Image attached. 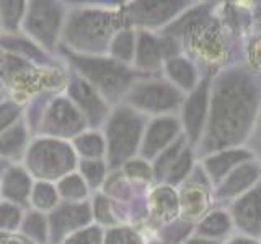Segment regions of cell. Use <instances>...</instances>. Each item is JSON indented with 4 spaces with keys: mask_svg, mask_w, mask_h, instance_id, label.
Returning <instances> with one entry per match:
<instances>
[{
    "mask_svg": "<svg viewBox=\"0 0 261 244\" xmlns=\"http://www.w3.org/2000/svg\"><path fill=\"white\" fill-rule=\"evenodd\" d=\"M24 2H0V24L10 33L21 28V23L27 13Z\"/></svg>",
    "mask_w": 261,
    "mask_h": 244,
    "instance_id": "4316f807",
    "label": "cell"
},
{
    "mask_svg": "<svg viewBox=\"0 0 261 244\" xmlns=\"http://www.w3.org/2000/svg\"><path fill=\"white\" fill-rule=\"evenodd\" d=\"M124 173L130 179H142V181H147V179L152 177L153 169L147 165L145 160H129L127 163H124Z\"/></svg>",
    "mask_w": 261,
    "mask_h": 244,
    "instance_id": "836d02e7",
    "label": "cell"
},
{
    "mask_svg": "<svg viewBox=\"0 0 261 244\" xmlns=\"http://www.w3.org/2000/svg\"><path fill=\"white\" fill-rule=\"evenodd\" d=\"M247 158H250V153L243 151V150L222 151V153H217L214 157L207 158L206 163H204V166H206V171L212 181L222 182L224 176L228 173V171Z\"/></svg>",
    "mask_w": 261,
    "mask_h": 244,
    "instance_id": "2e32d148",
    "label": "cell"
},
{
    "mask_svg": "<svg viewBox=\"0 0 261 244\" xmlns=\"http://www.w3.org/2000/svg\"><path fill=\"white\" fill-rule=\"evenodd\" d=\"M258 57H259L258 60H259V65H261V49H259V52H258Z\"/></svg>",
    "mask_w": 261,
    "mask_h": 244,
    "instance_id": "60d3db41",
    "label": "cell"
},
{
    "mask_svg": "<svg viewBox=\"0 0 261 244\" xmlns=\"http://www.w3.org/2000/svg\"><path fill=\"white\" fill-rule=\"evenodd\" d=\"M129 20L126 10H106V8H84L77 10L65 23L61 41L67 43L73 54L96 55L108 51L113 36L124 28Z\"/></svg>",
    "mask_w": 261,
    "mask_h": 244,
    "instance_id": "6da1fadb",
    "label": "cell"
},
{
    "mask_svg": "<svg viewBox=\"0 0 261 244\" xmlns=\"http://www.w3.org/2000/svg\"><path fill=\"white\" fill-rule=\"evenodd\" d=\"M178 197L170 187H162L152 195V208L155 217L160 220H170L178 214Z\"/></svg>",
    "mask_w": 261,
    "mask_h": 244,
    "instance_id": "d4e9b609",
    "label": "cell"
},
{
    "mask_svg": "<svg viewBox=\"0 0 261 244\" xmlns=\"http://www.w3.org/2000/svg\"><path fill=\"white\" fill-rule=\"evenodd\" d=\"M64 244H101V231L96 226L85 228L72 234Z\"/></svg>",
    "mask_w": 261,
    "mask_h": 244,
    "instance_id": "e575fe53",
    "label": "cell"
},
{
    "mask_svg": "<svg viewBox=\"0 0 261 244\" xmlns=\"http://www.w3.org/2000/svg\"><path fill=\"white\" fill-rule=\"evenodd\" d=\"M165 55H167L165 44L162 41L152 36L149 31L139 33L136 43V54H134V64L137 70L141 72L155 70L162 64Z\"/></svg>",
    "mask_w": 261,
    "mask_h": 244,
    "instance_id": "7c38bea8",
    "label": "cell"
},
{
    "mask_svg": "<svg viewBox=\"0 0 261 244\" xmlns=\"http://www.w3.org/2000/svg\"><path fill=\"white\" fill-rule=\"evenodd\" d=\"M21 230L24 236L36 244H46L47 236H49V228H47V218L41 214V211H33L28 214L21 220Z\"/></svg>",
    "mask_w": 261,
    "mask_h": 244,
    "instance_id": "cb8c5ba5",
    "label": "cell"
},
{
    "mask_svg": "<svg viewBox=\"0 0 261 244\" xmlns=\"http://www.w3.org/2000/svg\"><path fill=\"white\" fill-rule=\"evenodd\" d=\"M233 244H253V242H250V241H247V239H237Z\"/></svg>",
    "mask_w": 261,
    "mask_h": 244,
    "instance_id": "ab89813d",
    "label": "cell"
},
{
    "mask_svg": "<svg viewBox=\"0 0 261 244\" xmlns=\"http://www.w3.org/2000/svg\"><path fill=\"white\" fill-rule=\"evenodd\" d=\"M106 244H142L141 238L130 230H124V228H116L111 230L108 238H106Z\"/></svg>",
    "mask_w": 261,
    "mask_h": 244,
    "instance_id": "74e56055",
    "label": "cell"
},
{
    "mask_svg": "<svg viewBox=\"0 0 261 244\" xmlns=\"http://www.w3.org/2000/svg\"><path fill=\"white\" fill-rule=\"evenodd\" d=\"M230 222L224 211H214L206 217L199 225V233L204 236H220L228 231Z\"/></svg>",
    "mask_w": 261,
    "mask_h": 244,
    "instance_id": "f1b7e54d",
    "label": "cell"
},
{
    "mask_svg": "<svg viewBox=\"0 0 261 244\" xmlns=\"http://www.w3.org/2000/svg\"><path fill=\"white\" fill-rule=\"evenodd\" d=\"M69 59L75 70H79V77L92 85L106 103H118L121 98H126L129 88L133 86V72L127 65L111 57L79 55L72 52Z\"/></svg>",
    "mask_w": 261,
    "mask_h": 244,
    "instance_id": "7a4b0ae2",
    "label": "cell"
},
{
    "mask_svg": "<svg viewBox=\"0 0 261 244\" xmlns=\"http://www.w3.org/2000/svg\"><path fill=\"white\" fill-rule=\"evenodd\" d=\"M235 222L242 226V230L258 231L261 228V194L253 191L245 195L233 207Z\"/></svg>",
    "mask_w": 261,
    "mask_h": 244,
    "instance_id": "9a60e30c",
    "label": "cell"
},
{
    "mask_svg": "<svg viewBox=\"0 0 261 244\" xmlns=\"http://www.w3.org/2000/svg\"><path fill=\"white\" fill-rule=\"evenodd\" d=\"M73 151L85 160H100L106 153L105 138L98 132H84L73 138Z\"/></svg>",
    "mask_w": 261,
    "mask_h": 244,
    "instance_id": "44dd1931",
    "label": "cell"
},
{
    "mask_svg": "<svg viewBox=\"0 0 261 244\" xmlns=\"http://www.w3.org/2000/svg\"><path fill=\"white\" fill-rule=\"evenodd\" d=\"M65 20V8L57 2H31L21 26L24 33L38 43V47L54 51L61 41Z\"/></svg>",
    "mask_w": 261,
    "mask_h": 244,
    "instance_id": "5b68a950",
    "label": "cell"
},
{
    "mask_svg": "<svg viewBox=\"0 0 261 244\" xmlns=\"http://www.w3.org/2000/svg\"><path fill=\"white\" fill-rule=\"evenodd\" d=\"M258 166L255 165H243V166H239L233 173L228 176L225 181H224V186H220V194L222 195H233V194H239L242 191H245V187L251 186L253 182L258 179Z\"/></svg>",
    "mask_w": 261,
    "mask_h": 244,
    "instance_id": "ffe728a7",
    "label": "cell"
},
{
    "mask_svg": "<svg viewBox=\"0 0 261 244\" xmlns=\"http://www.w3.org/2000/svg\"><path fill=\"white\" fill-rule=\"evenodd\" d=\"M85 126L87 122L75 106L65 98H57L46 112L43 132L57 138H75L85 129Z\"/></svg>",
    "mask_w": 261,
    "mask_h": 244,
    "instance_id": "9c48e42d",
    "label": "cell"
},
{
    "mask_svg": "<svg viewBox=\"0 0 261 244\" xmlns=\"http://www.w3.org/2000/svg\"><path fill=\"white\" fill-rule=\"evenodd\" d=\"M28 165L38 177H64L75 166V151L62 140H41L30 151Z\"/></svg>",
    "mask_w": 261,
    "mask_h": 244,
    "instance_id": "52a82bcc",
    "label": "cell"
},
{
    "mask_svg": "<svg viewBox=\"0 0 261 244\" xmlns=\"http://www.w3.org/2000/svg\"><path fill=\"white\" fill-rule=\"evenodd\" d=\"M57 195L67 202L80 203L87 199L88 186L79 173H69L59 179L57 184Z\"/></svg>",
    "mask_w": 261,
    "mask_h": 244,
    "instance_id": "7402d4cb",
    "label": "cell"
},
{
    "mask_svg": "<svg viewBox=\"0 0 261 244\" xmlns=\"http://www.w3.org/2000/svg\"><path fill=\"white\" fill-rule=\"evenodd\" d=\"M185 244H217L216 241H212V239H202V238H194V239H190L188 242Z\"/></svg>",
    "mask_w": 261,
    "mask_h": 244,
    "instance_id": "f35d334b",
    "label": "cell"
},
{
    "mask_svg": "<svg viewBox=\"0 0 261 244\" xmlns=\"http://www.w3.org/2000/svg\"><path fill=\"white\" fill-rule=\"evenodd\" d=\"M165 72L170 78V83L178 89H190L196 88V72L193 65L183 57H170L165 62Z\"/></svg>",
    "mask_w": 261,
    "mask_h": 244,
    "instance_id": "e0dca14e",
    "label": "cell"
},
{
    "mask_svg": "<svg viewBox=\"0 0 261 244\" xmlns=\"http://www.w3.org/2000/svg\"><path fill=\"white\" fill-rule=\"evenodd\" d=\"M245 85L247 83L235 80V83L225 81L219 88L211 122L219 138H222V134L225 135L224 140L237 138L242 126H245L243 122H250L253 112V95Z\"/></svg>",
    "mask_w": 261,
    "mask_h": 244,
    "instance_id": "3957f363",
    "label": "cell"
},
{
    "mask_svg": "<svg viewBox=\"0 0 261 244\" xmlns=\"http://www.w3.org/2000/svg\"><path fill=\"white\" fill-rule=\"evenodd\" d=\"M80 171H82V177L87 182V186L92 187H98L106 176V165L101 160H84L80 165Z\"/></svg>",
    "mask_w": 261,
    "mask_h": 244,
    "instance_id": "f546056e",
    "label": "cell"
},
{
    "mask_svg": "<svg viewBox=\"0 0 261 244\" xmlns=\"http://www.w3.org/2000/svg\"><path fill=\"white\" fill-rule=\"evenodd\" d=\"M207 205V195L199 186L186 187L181 194V208L188 218H198Z\"/></svg>",
    "mask_w": 261,
    "mask_h": 244,
    "instance_id": "484cf974",
    "label": "cell"
},
{
    "mask_svg": "<svg viewBox=\"0 0 261 244\" xmlns=\"http://www.w3.org/2000/svg\"><path fill=\"white\" fill-rule=\"evenodd\" d=\"M178 120L173 117H160L153 120L152 124L147 127L145 134L141 140V150L144 158H153L167 148V146L173 142V138L178 132Z\"/></svg>",
    "mask_w": 261,
    "mask_h": 244,
    "instance_id": "30bf717a",
    "label": "cell"
},
{
    "mask_svg": "<svg viewBox=\"0 0 261 244\" xmlns=\"http://www.w3.org/2000/svg\"><path fill=\"white\" fill-rule=\"evenodd\" d=\"M69 95L72 104L84 116L87 126L98 127L108 119V103L82 77L73 75L69 80Z\"/></svg>",
    "mask_w": 261,
    "mask_h": 244,
    "instance_id": "ba28073f",
    "label": "cell"
},
{
    "mask_svg": "<svg viewBox=\"0 0 261 244\" xmlns=\"http://www.w3.org/2000/svg\"><path fill=\"white\" fill-rule=\"evenodd\" d=\"M27 142V129L21 122H15V126L0 134V157H15L23 151Z\"/></svg>",
    "mask_w": 261,
    "mask_h": 244,
    "instance_id": "603a6c76",
    "label": "cell"
},
{
    "mask_svg": "<svg viewBox=\"0 0 261 244\" xmlns=\"http://www.w3.org/2000/svg\"><path fill=\"white\" fill-rule=\"evenodd\" d=\"M106 155L111 166H119L139 150L142 140V122L137 111L121 108L106 119Z\"/></svg>",
    "mask_w": 261,
    "mask_h": 244,
    "instance_id": "277c9868",
    "label": "cell"
},
{
    "mask_svg": "<svg viewBox=\"0 0 261 244\" xmlns=\"http://www.w3.org/2000/svg\"><path fill=\"white\" fill-rule=\"evenodd\" d=\"M23 215L20 208L12 202H5L0 205V230H16L21 225Z\"/></svg>",
    "mask_w": 261,
    "mask_h": 244,
    "instance_id": "1f68e13d",
    "label": "cell"
},
{
    "mask_svg": "<svg viewBox=\"0 0 261 244\" xmlns=\"http://www.w3.org/2000/svg\"><path fill=\"white\" fill-rule=\"evenodd\" d=\"M191 153L190 151H183L178 155V158L173 161V165H171L167 171V181L170 184H178L181 182L183 179L186 177V174L190 173L191 169Z\"/></svg>",
    "mask_w": 261,
    "mask_h": 244,
    "instance_id": "4dcf8cb0",
    "label": "cell"
},
{
    "mask_svg": "<svg viewBox=\"0 0 261 244\" xmlns=\"http://www.w3.org/2000/svg\"><path fill=\"white\" fill-rule=\"evenodd\" d=\"M136 43H137V36L133 29L130 28L119 29L116 35L113 36L111 43L108 46L110 57L124 65L133 62L134 54H136Z\"/></svg>",
    "mask_w": 261,
    "mask_h": 244,
    "instance_id": "ac0fdd59",
    "label": "cell"
},
{
    "mask_svg": "<svg viewBox=\"0 0 261 244\" xmlns=\"http://www.w3.org/2000/svg\"><path fill=\"white\" fill-rule=\"evenodd\" d=\"M20 116V106L15 101H7L4 104H0V132L10 127V122H15Z\"/></svg>",
    "mask_w": 261,
    "mask_h": 244,
    "instance_id": "d590c367",
    "label": "cell"
},
{
    "mask_svg": "<svg viewBox=\"0 0 261 244\" xmlns=\"http://www.w3.org/2000/svg\"><path fill=\"white\" fill-rule=\"evenodd\" d=\"M31 184H30V177L24 171L13 168L5 174L4 179V186H2V192L7 199H10L12 203H21L23 200H27V197L31 192Z\"/></svg>",
    "mask_w": 261,
    "mask_h": 244,
    "instance_id": "d6986e66",
    "label": "cell"
},
{
    "mask_svg": "<svg viewBox=\"0 0 261 244\" xmlns=\"http://www.w3.org/2000/svg\"><path fill=\"white\" fill-rule=\"evenodd\" d=\"M124 101L137 112H168L181 103V93L170 81L142 80L133 83Z\"/></svg>",
    "mask_w": 261,
    "mask_h": 244,
    "instance_id": "8992f818",
    "label": "cell"
},
{
    "mask_svg": "<svg viewBox=\"0 0 261 244\" xmlns=\"http://www.w3.org/2000/svg\"><path fill=\"white\" fill-rule=\"evenodd\" d=\"M207 116V85L201 83L185 101L183 124L191 142L199 140Z\"/></svg>",
    "mask_w": 261,
    "mask_h": 244,
    "instance_id": "8fae6325",
    "label": "cell"
},
{
    "mask_svg": "<svg viewBox=\"0 0 261 244\" xmlns=\"http://www.w3.org/2000/svg\"><path fill=\"white\" fill-rule=\"evenodd\" d=\"M57 197H59L57 189H54L53 184L46 181L35 184V187L31 189V203L38 210H51L57 205Z\"/></svg>",
    "mask_w": 261,
    "mask_h": 244,
    "instance_id": "83f0119b",
    "label": "cell"
},
{
    "mask_svg": "<svg viewBox=\"0 0 261 244\" xmlns=\"http://www.w3.org/2000/svg\"><path fill=\"white\" fill-rule=\"evenodd\" d=\"M183 146V140L179 138V140H176L171 146H168V148L163 150L160 155H159V158H157V163H155V174H157L159 177L162 176H165L167 174V171L168 168L173 165V161L178 158V155H179V148Z\"/></svg>",
    "mask_w": 261,
    "mask_h": 244,
    "instance_id": "d6a6232c",
    "label": "cell"
},
{
    "mask_svg": "<svg viewBox=\"0 0 261 244\" xmlns=\"http://www.w3.org/2000/svg\"><path fill=\"white\" fill-rule=\"evenodd\" d=\"M90 208L87 203H73V205H64L59 207L51 215V233L54 236H62L67 231L79 230L82 225L88 222Z\"/></svg>",
    "mask_w": 261,
    "mask_h": 244,
    "instance_id": "4fadbf2b",
    "label": "cell"
},
{
    "mask_svg": "<svg viewBox=\"0 0 261 244\" xmlns=\"http://www.w3.org/2000/svg\"><path fill=\"white\" fill-rule=\"evenodd\" d=\"M93 214L101 225H113L114 223V217H113V210L110 207V202L106 200L103 195H98V197L95 199Z\"/></svg>",
    "mask_w": 261,
    "mask_h": 244,
    "instance_id": "8d00e7d4",
    "label": "cell"
},
{
    "mask_svg": "<svg viewBox=\"0 0 261 244\" xmlns=\"http://www.w3.org/2000/svg\"><path fill=\"white\" fill-rule=\"evenodd\" d=\"M181 4H152V2H141L133 4V7L126 8V15L130 21L141 23V24H159L162 21H167L176 10H179Z\"/></svg>",
    "mask_w": 261,
    "mask_h": 244,
    "instance_id": "5bb4252c",
    "label": "cell"
}]
</instances>
